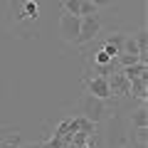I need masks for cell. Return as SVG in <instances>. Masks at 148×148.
Returning <instances> with one entry per match:
<instances>
[{"label":"cell","instance_id":"10","mask_svg":"<svg viewBox=\"0 0 148 148\" xmlns=\"http://www.w3.org/2000/svg\"><path fill=\"white\" fill-rule=\"evenodd\" d=\"M40 15V5H37L35 0H25V5H22V12L17 17H20V20H27V17H30V20H35V17Z\"/></svg>","mask_w":148,"mask_h":148},{"label":"cell","instance_id":"18","mask_svg":"<svg viewBox=\"0 0 148 148\" xmlns=\"http://www.w3.org/2000/svg\"><path fill=\"white\" fill-rule=\"evenodd\" d=\"M22 148H42V146H40V143H25Z\"/></svg>","mask_w":148,"mask_h":148},{"label":"cell","instance_id":"8","mask_svg":"<svg viewBox=\"0 0 148 148\" xmlns=\"http://www.w3.org/2000/svg\"><path fill=\"white\" fill-rule=\"evenodd\" d=\"M146 143H148V128H133L131 126L128 146H131V148H146Z\"/></svg>","mask_w":148,"mask_h":148},{"label":"cell","instance_id":"1","mask_svg":"<svg viewBox=\"0 0 148 148\" xmlns=\"http://www.w3.org/2000/svg\"><path fill=\"white\" fill-rule=\"evenodd\" d=\"M79 106H82V114H84L89 121H94V123H99L101 119L106 116V111H109V104H106L104 99H96V96H91V94L82 96Z\"/></svg>","mask_w":148,"mask_h":148},{"label":"cell","instance_id":"13","mask_svg":"<svg viewBox=\"0 0 148 148\" xmlns=\"http://www.w3.org/2000/svg\"><path fill=\"white\" fill-rule=\"evenodd\" d=\"M121 52H123V54H138V47H136V40H133V35H126V37H123Z\"/></svg>","mask_w":148,"mask_h":148},{"label":"cell","instance_id":"17","mask_svg":"<svg viewBox=\"0 0 148 148\" xmlns=\"http://www.w3.org/2000/svg\"><path fill=\"white\" fill-rule=\"evenodd\" d=\"M94 8H106V5H111V0H89Z\"/></svg>","mask_w":148,"mask_h":148},{"label":"cell","instance_id":"5","mask_svg":"<svg viewBox=\"0 0 148 148\" xmlns=\"http://www.w3.org/2000/svg\"><path fill=\"white\" fill-rule=\"evenodd\" d=\"M109 91H111V96H128V79L123 77L121 69L109 74Z\"/></svg>","mask_w":148,"mask_h":148},{"label":"cell","instance_id":"15","mask_svg":"<svg viewBox=\"0 0 148 148\" xmlns=\"http://www.w3.org/2000/svg\"><path fill=\"white\" fill-rule=\"evenodd\" d=\"M109 62H111V57L104 49H96L94 52V67H109Z\"/></svg>","mask_w":148,"mask_h":148},{"label":"cell","instance_id":"9","mask_svg":"<svg viewBox=\"0 0 148 148\" xmlns=\"http://www.w3.org/2000/svg\"><path fill=\"white\" fill-rule=\"evenodd\" d=\"M121 72H123V77L131 82V79H138V77H148V64L138 62V64H131V67H123Z\"/></svg>","mask_w":148,"mask_h":148},{"label":"cell","instance_id":"2","mask_svg":"<svg viewBox=\"0 0 148 148\" xmlns=\"http://www.w3.org/2000/svg\"><path fill=\"white\" fill-rule=\"evenodd\" d=\"M101 35V15H86L82 17V25H79V37H77V42L74 45H89L94 42L96 37Z\"/></svg>","mask_w":148,"mask_h":148},{"label":"cell","instance_id":"4","mask_svg":"<svg viewBox=\"0 0 148 148\" xmlns=\"http://www.w3.org/2000/svg\"><path fill=\"white\" fill-rule=\"evenodd\" d=\"M84 86H86V94L96 96V99H104V101L111 99L109 77H89V79H84Z\"/></svg>","mask_w":148,"mask_h":148},{"label":"cell","instance_id":"6","mask_svg":"<svg viewBox=\"0 0 148 148\" xmlns=\"http://www.w3.org/2000/svg\"><path fill=\"white\" fill-rule=\"evenodd\" d=\"M128 96L138 101H146L148 99V77H138V79L128 82Z\"/></svg>","mask_w":148,"mask_h":148},{"label":"cell","instance_id":"20","mask_svg":"<svg viewBox=\"0 0 148 148\" xmlns=\"http://www.w3.org/2000/svg\"><path fill=\"white\" fill-rule=\"evenodd\" d=\"M8 148H10V146H8Z\"/></svg>","mask_w":148,"mask_h":148},{"label":"cell","instance_id":"16","mask_svg":"<svg viewBox=\"0 0 148 148\" xmlns=\"http://www.w3.org/2000/svg\"><path fill=\"white\" fill-rule=\"evenodd\" d=\"M86 15H99V8H94L89 0H84L79 8V17H86Z\"/></svg>","mask_w":148,"mask_h":148},{"label":"cell","instance_id":"14","mask_svg":"<svg viewBox=\"0 0 148 148\" xmlns=\"http://www.w3.org/2000/svg\"><path fill=\"white\" fill-rule=\"evenodd\" d=\"M82 3H84V0H64V3H62V10L69 12V15H79Z\"/></svg>","mask_w":148,"mask_h":148},{"label":"cell","instance_id":"19","mask_svg":"<svg viewBox=\"0 0 148 148\" xmlns=\"http://www.w3.org/2000/svg\"><path fill=\"white\" fill-rule=\"evenodd\" d=\"M123 148H131V146H123Z\"/></svg>","mask_w":148,"mask_h":148},{"label":"cell","instance_id":"11","mask_svg":"<svg viewBox=\"0 0 148 148\" xmlns=\"http://www.w3.org/2000/svg\"><path fill=\"white\" fill-rule=\"evenodd\" d=\"M133 40H136V47H138V54H143V57H148V32L146 27H141V30L133 35Z\"/></svg>","mask_w":148,"mask_h":148},{"label":"cell","instance_id":"7","mask_svg":"<svg viewBox=\"0 0 148 148\" xmlns=\"http://www.w3.org/2000/svg\"><path fill=\"white\" fill-rule=\"evenodd\" d=\"M131 126L133 128H148V106H146V101H141V106L131 111Z\"/></svg>","mask_w":148,"mask_h":148},{"label":"cell","instance_id":"3","mask_svg":"<svg viewBox=\"0 0 148 148\" xmlns=\"http://www.w3.org/2000/svg\"><path fill=\"white\" fill-rule=\"evenodd\" d=\"M79 25H82L79 15H69V12H62V15H59V35H62L64 42H77Z\"/></svg>","mask_w":148,"mask_h":148},{"label":"cell","instance_id":"12","mask_svg":"<svg viewBox=\"0 0 148 148\" xmlns=\"http://www.w3.org/2000/svg\"><path fill=\"white\" fill-rule=\"evenodd\" d=\"M123 37H126V32H111L109 37L104 40V45H111V47L116 49L119 54H121V45H123Z\"/></svg>","mask_w":148,"mask_h":148}]
</instances>
